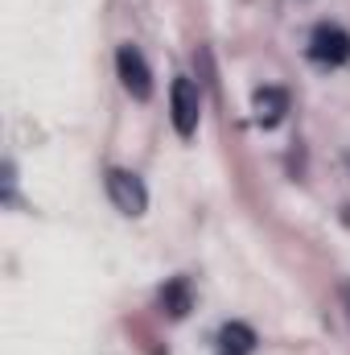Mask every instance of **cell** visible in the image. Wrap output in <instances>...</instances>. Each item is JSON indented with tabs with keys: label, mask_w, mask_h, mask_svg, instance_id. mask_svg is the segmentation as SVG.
I'll use <instances>...</instances> for the list:
<instances>
[{
	"label": "cell",
	"mask_w": 350,
	"mask_h": 355,
	"mask_svg": "<svg viewBox=\"0 0 350 355\" xmlns=\"http://www.w3.org/2000/svg\"><path fill=\"white\" fill-rule=\"evenodd\" d=\"M169 112H174L177 137H194L198 116H202V95L194 87V79H185V75L174 79V87H169Z\"/></svg>",
	"instance_id": "cell-1"
},
{
	"label": "cell",
	"mask_w": 350,
	"mask_h": 355,
	"mask_svg": "<svg viewBox=\"0 0 350 355\" xmlns=\"http://www.w3.org/2000/svg\"><path fill=\"white\" fill-rule=\"evenodd\" d=\"M116 71H120V83H124V91L132 99L145 103L153 95V71H149V62H145V54L136 46H120L116 50Z\"/></svg>",
	"instance_id": "cell-2"
},
{
	"label": "cell",
	"mask_w": 350,
	"mask_h": 355,
	"mask_svg": "<svg viewBox=\"0 0 350 355\" xmlns=\"http://www.w3.org/2000/svg\"><path fill=\"white\" fill-rule=\"evenodd\" d=\"M309 58L317 67H342L350 62V33L338 25H317L309 33Z\"/></svg>",
	"instance_id": "cell-3"
},
{
	"label": "cell",
	"mask_w": 350,
	"mask_h": 355,
	"mask_svg": "<svg viewBox=\"0 0 350 355\" xmlns=\"http://www.w3.org/2000/svg\"><path fill=\"white\" fill-rule=\"evenodd\" d=\"M107 198H111L124 215H145V207H149L145 182L136 174H128V170H107Z\"/></svg>",
	"instance_id": "cell-4"
},
{
	"label": "cell",
	"mask_w": 350,
	"mask_h": 355,
	"mask_svg": "<svg viewBox=\"0 0 350 355\" xmlns=\"http://www.w3.org/2000/svg\"><path fill=\"white\" fill-rule=\"evenodd\" d=\"M252 112H256V124L260 128H276L284 120V112H288V95L280 87H260L256 99H252Z\"/></svg>",
	"instance_id": "cell-5"
},
{
	"label": "cell",
	"mask_w": 350,
	"mask_h": 355,
	"mask_svg": "<svg viewBox=\"0 0 350 355\" xmlns=\"http://www.w3.org/2000/svg\"><path fill=\"white\" fill-rule=\"evenodd\" d=\"M252 347H256V331H252V327L227 322V327L219 331V352L223 355H248Z\"/></svg>",
	"instance_id": "cell-6"
},
{
	"label": "cell",
	"mask_w": 350,
	"mask_h": 355,
	"mask_svg": "<svg viewBox=\"0 0 350 355\" xmlns=\"http://www.w3.org/2000/svg\"><path fill=\"white\" fill-rule=\"evenodd\" d=\"M161 306L169 310V318H185V314H190V285H185L181 277L161 289Z\"/></svg>",
	"instance_id": "cell-7"
},
{
	"label": "cell",
	"mask_w": 350,
	"mask_h": 355,
	"mask_svg": "<svg viewBox=\"0 0 350 355\" xmlns=\"http://www.w3.org/2000/svg\"><path fill=\"white\" fill-rule=\"evenodd\" d=\"M347 302H350V289H347Z\"/></svg>",
	"instance_id": "cell-8"
}]
</instances>
